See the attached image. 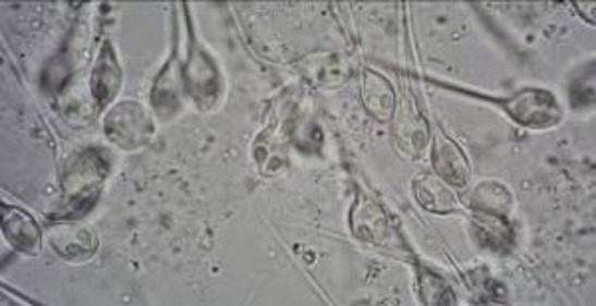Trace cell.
<instances>
[{"label": "cell", "mask_w": 596, "mask_h": 306, "mask_svg": "<svg viewBox=\"0 0 596 306\" xmlns=\"http://www.w3.org/2000/svg\"><path fill=\"white\" fill-rule=\"evenodd\" d=\"M475 98L501 108L515 124L530 130H551L561 124L564 118L559 98L547 88H525L507 98L475 94Z\"/></svg>", "instance_id": "6da1fadb"}, {"label": "cell", "mask_w": 596, "mask_h": 306, "mask_svg": "<svg viewBox=\"0 0 596 306\" xmlns=\"http://www.w3.org/2000/svg\"><path fill=\"white\" fill-rule=\"evenodd\" d=\"M104 132L113 146L124 151L146 148L156 137V120L139 102L127 100L113 106L106 115Z\"/></svg>", "instance_id": "7a4b0ae2"}, {"label": "cell", "mask_w": 596, "mask_h": 306, "mask_svg": "<svg viewBox=\"0 0 596 306\" xmlns=\"http://www.w3.org/2000/svg\"><path fill=\"white\" fill-rule=\"evenodd\" d=\"M185 98H190L199 110H211L221 98L223 82L219 66L199 42H192L187 62H183Z\"/></svg>", "instance_id": "3957f363"}, {"label": "cell", "mask_w": 596, "mask_h": 306, "mask_svg": "<svg viewBox=\"0 0 596 306\" xmlns=\"http://www.w3.org/2000/svg\"><path fill=\"white\" fill-rule=\"evenodd\" d=\"M108 173V163L96 151H84L78 158L72 159L64 175V189L72 207H82L86 211L94 205V199Z\"/></svg>", "instance_id": "277c9868"}, {"label": "cell", "mask_w": 596, "mask_h": 306, "mask_svg": "<svg viewBox=\"0 0 596 306\" xmlns=\"http://www.w3.org/2000/svg\"><path fill=\"white\" fill-rule=\"evenodd\" d=\"M392 124V136L398 151L408 159L422 158L431 139L429 124L410 94H404L402 102L396 106Z\"/></svg>", "instance_id": "5b68a950"}, {"label": "cell", "mask_w": 596, "mask_h": 306, "mask_svg": "<svg viewBox=\"0 0 596 306\" xmlns=\"http://www.w3.org/2000/svg\"><path fill=\"white\" fill-rule=\"evenodd\" d=\"M185 98V84H183V60L180 58L178 45L173 46V52L159 70L158 78L151 88V108L161 122H171L180 114L181 106Z\"/></svg>", "instance_id": "8992f818"}, {"label": "cell", "mask_w": 596, "mask_h": 306, "mask_svg": "<svg viewBox=\"0 0 596 306\" xmlns=\"http://www.w3.org/2000/svg\"><path fill=\"white\" fill-rule=\"evenodd\" d=\"M431 166L441 182L451 189H463L472 180V166L463 149L446 134H436L431 144Z\"/></svg>", "instance_id": "52a82bcc"}, {"label": "cell", "mask_w": 596, "mask_h": 306, "mask_svg": "<svg viewBox=\"0 0 596 306\" xmlns=\"http://www.w3.org/2000/svg\"><path fill=\"white\" fill-rule=\"evenodd\" d=\"M472 235L479 249L494 255H509L518 245V233L506 216L472 211Z\"/></svg>", "instance_id": "ba28073f"}, {"label": "cell", "mask_w": 596, "mask_h": 306, "mask_svg": "<svg viewBox=\"0 0 596 306\" xmlns=\"http://www.w3.org/2000/svg\"><path fill=\"white\" fill-rule=\"evenodd\" d=\"M52 247L68 259H86L96 253L98 238L94 231L82 223H60L48 229Z\"/></svg>", "instance_id": "9c48e42d"}, {"label": "cell", "mask_w": 596, "mask_h": 306, "mask_svg": "<svg viewBox=\"0 0 596 306\" xmlns=\"http://www.w3.org/2000/svg\"><path fill=\"white\" fill-rule=\"evenodd\" d=\"M362 102L378 122H392L396 112L394 86L382 74L366 70L362 76Z\"/></svg>", "instance_id": "30bf717a"}, {"label": "cell", "mask_w": 596, "mask_h": 306, "mask_svg": "<svg viewBox=\"0 0 596 306\" xmlns=\"http://www.w3.org/2000/svg\"><path fill=\"white\" fill-rule=\"evenodd\" d=\"M122 86V69L113 54L112 46L104 45L96 66L92 70V98L98 106L112 102Z\"/></svg>", "instance_id": "8fae6325"}, {"label": "cell", "mask_w": 596, "mask_h": 306, "mask_svg": "<svg viewBox=\"0 0 596 306\" xmlns=\"http://www.w3.org/2000/svg\"><path fill=\"white\" fill-rule=\"evenodd\" d=\"M2 228H4V235L16 249L31 255H36L40 250V243H42L40 228L23 209L2 205Z\"/></svg>", "instance_id": "7c38bea8"}, {"label": "cell", "mask_w": 596, "mask_h": 306, "mask_svg": "<svg viewBox=\"0 0 596 306\" xmlns=\"http://www.w3.org/2000/svg\"><path fill=\"white\" fill-rule=\"evenodd\" d=\"M467 205L472 211L509 217L515 207V197L506 183L484 180L473 187L467 197Z\"/></svg>", "instance_id": "4fadbf2b"}, {"label": "cell", "mask_w": 596, "mask_h": 306, "mask_svg": "<svg viewBox=\"0 0 596 306\" xmlns=\"http://www.w3.org/2000/svg\"><path fill=\"white\" fill-rule=\"evenodd\" d=\"M417 204L426 211L438 216H450L460 209V201L450 185L441 182L438 175H419L414 182Z\"/></svg>", "instance_id": "5bb4252c"}, {"label": "cell", "mask_w": 596, "mask_h": 306, "mask_svg": "<svg viewBox=\"0 0 596 306\" xmlns=\"http://www.w3.org/2000/svg\"><path fill=\"white\" fill-rule=\"evenodd\" d=\"M352 231L356 237L366 241V243H382V238L388 233V221L384 216L380 205L374 204V201H366L362 199L358 204L354 205L352 209Z\"/></svg>", "instance_id": "9a60e30c"}, {"label": "cell", "mask_w": 596, "mask_h": 306, "mask_svg": "<svg viewBox=\"0 0 596 306\" xmlns=\"http://www.w3.org/2000/svg\"><path fill=\"white\" fill-rule=\"evenodd\" d=\"M419 295L426 305H453L455 298L451 293L450 284L434 272H419Z\"/></svg>", "instance_id": "2e32d148"}]
</instances>
